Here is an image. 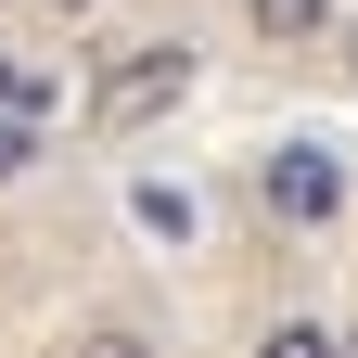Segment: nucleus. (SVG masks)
Wrapping results in <instances>:
<instances>
[{
	"label": "nucleus",
	"instance_id": "f257e3e1",
	"mask_svg": "<svg viewBox=\"0 0 358 358\" xmlns=\"http://www.w3.org/2000/svg\"><path fill=\"white\" fill-rule=\"evenodd\" d=\"M179 90H192V38H128L103 64V90H90V128H154Z\"/></svg>",
	"mask_w": 358,
	"mask_h": 358
},
{
	"label": "nucleus",
	"instance_id": "f03ea898",
	"mask_svg": "<svg viewBox=\"0 0 358 358\" xmlns=\"http://www.w3.org/2000/svg\"><path fill=\"white\" fill-rule=\"evenodd\" d=\"M256 205L282 217V231H320V217H345V166L320 141H282V154L256 166Z\"/></svg>",
	"mask_w": 358,
	"mask_h": 358
},
{
	"label": "nucleus",
	"instance_id": "7ed1b4c3",
	"mask_svg": "<svg viewBox=\"0 0 358 358\" xmlns=\"http://www.w3.org/2000/svg\"><path fill=\"white\" fill-rule=\"evenodd\" d=\"M243 26L268 38V52H307V38L333 26V0H243Z\"/></svg>",
	"mask_w": 358,
	"mask_h": 358
},
{
	"label": "nucleus",
	"instance_id": "20e7f679",
	"mask_svg": "<svg viewBox=\"0 0 358 358\" xmlns=\"http://www.w3.org/2000/svg\"><path fill=\"white\" fill-rule=\"evenodd\" d=\"M128 217H141L154 243H192V192H179V179H141V192H128Z\"/></svg>",
	"mask_w": 358,
	"mask_h": 358
},
{
	"label": "nucleus",
	"instance_id": "39448f33",
	"mask_svg": "<svg viewBox=\"0 0 358 358\" xmlns=\"http://www.w3.org/2000/svg\"><path fill=\"white\" fill-rule=\"evenodd\" d=\"M38 166V115H13V103H0V179H26Z\"/></svg>",
	"mask_w": 358,
	"mask_h": 358
},
{
	"label": "nucleus",
	"instance_id": "423d86ee",
	"mask_svg": "<svg viewBox=\"0 0 358 358\" xmlns=\"http://www.w3.org/2000/svg\"><path fill=\"white\" fill-rule=\"evenodd\" d=\"M256 358H333V333H320V320H268V345H256Z\"/></svg>",
	"mask_w": 358,
	"mask_h": 358
},
{
	"label": "nucleus",
	"instance_id": "0eeeda50",
	"mask_svg": "<svg viewBox=\"0 0 358 358\" xmlns=\"http://www.w3.org/2000/svg\"><path fill=\"white\" fill-rule=\"evenodd\" d=\"M77 358H154V345L128 333V320H103V333H77Z\"/></svg>",
	"mask_w": 358,
	"mask_h": 358
},
{
	"label": "nucleus",
	"instance_id": "6e6552de",
	"mask_svg": "<svg viewBox=\"0 0 358 358\" xmlns=\"http://www.w3.org/2000/svg\"><path fill=\"white\" fill-rule=\"evenodd\" d=\"M320 38H333V64L358 77V13H345V0H333V26H320Z\"/></svg>",
	"mask_w": 358,
	"mask_h": 358
},
{
	"label": "nucleus",
	"instance_id": "1a4fd4ad",
	"mask_svg": "<svg viewBox=\"0 0 358 358\" xmlns=\"http://www.w3.org/2000/svg\"><path fill=\"white\" fill-rule=\"evenodd\" d=\"M52 13H103V0H52Z\"/></svg>",
	"mask_w": 358,
	"mask_h": 358
},
{
	"label": "nucleus",
	"instance_id": "9d476101",
	"mask_svg": "<svg viewBox=\"0 0 358 358\" xmlns=\"http://www.w3.org/2000/svg\"><path fill=\"white\" fill-rule=\"evenodd\" d=\"M333 358H358V333H345V345H333Z\"/></svg>",
	"mask_w": 358,
	"mask_h": 358
}]
</instances>
